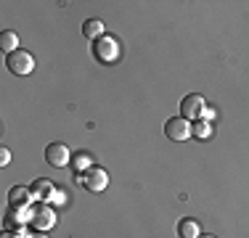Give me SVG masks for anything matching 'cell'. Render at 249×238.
Masks as SVG:
<instances>
[{
    "label": "cell",
    "instance_id": "6da1fadb",
    "mask_svg": "<svg viewBox=\"0 0 249 238\" xmlns=\"http://www.w3.org/2000/svg\"><path fill=\"white\" fill-rule=\"evenodd\" d=\"M74 183L82 186L85 190H90V193H104V190L109 188V172H106L104 167H90V170H85L82 175H77Z\"/></svg>",
    "mask_w": 249,
    "mask_h": 238
},
{
    "label": "cell",
    "instance_id": "7a4b0ae2",
    "mask_svg": "<svg viewBox=\"0 0 249 238\" xmlns=\"http://www.w3.org/2000/svg\"><path fill=\"white\" fill-rule=\"evenodd\" d=\"M122 56V48H120V40L111 37V34H104L93 43V58L101 64H114L117 58Z\"/></svg>",
    "mask_w": 249,
    "mask_h": 238
},
{
    "label": "cell",
    "instance_id": "3957f363",
    "mask_svg": "<svg viewBox=\"0 0 249 238\" xmlns=\"http://www.w3.org/2000/svg\"><path fill=\"white\" fill-rule=\"evenodd\" d=\"M5 67H8V71H14V74H19V77H24L29 74V71L35 69V58H32V53L29 51H14V53H8L5 56Z\"/></svg>",
    "mask_w": 249,
    "mask_h": 238
},
{
    "label": "cell",
    "instance_id": "277c9868",
    "mask_svg": "<svg viewBox=\"0 0 249 238\" xmlns=\"http://www.w3.org/2000/svg\"><path fill=\"white\" fill-rule=\"evenodd\" d=\"M56 222H58V217H56V212H53L51 204H37V206H32V222H29V225H32L37 233L51 230Z\"/></svg>",
    "mask_w": 249,
    "mask_h": 238
},
{
    "label": "cell",
    "instance_id": "5b68a950",
    "mask_svg": "<svg viewBox=\"0 0 249 238\" xmlns=\"http://www.w3.org/2000/svg\"><path fill=\"white\" fill-rule=\"evenodd\" d=\"M204 109H207V103H204V98H201L199 93H191V95H186V98L180 101V117L183 119H188V122H196V119L204 117Z\"/></svg>",
    "mask_w": 249,
    "mask_h": 238
},
{
    "label": "cell",
    "instance_id": "8992f818",
    "mask_svg": "<svg viewBox=\"0 0 249 238\" xmlns=\"http://www.w3.org/2000/svg\"><path fill=\"white\" fill-rule=\"evenodd\" d=\"M164 135H167L170 140H178V143L194 138L191 135V122L183 119V117H170L167 122H164Z\"/></svg>",
    "mask_w": 249,
    "mask_h": 238
},
{
    "label": "cell",
    "instance_id": "52a82bcc",
    "mask_svg": "<svg viewBox=\"0 0 249 238\" xmlns=\"http://www.w3.org/2000/svg\"><path fill=\"white\" fill-rule=\"evenodd\" d=\"M72 156L74 153L69 151L64 143H51L48 148H45V162H48L51 167H67V164H72Z\"/></svg>",
    "mask_w": 249,
    "mask_h": 238
},
{
    "label": "cell",
    "instance_id": "ba28073f",
    "mask_svg": "<svg viewBox=\"0 0 249 238\" xmlns=\"http://www.w3.org/2000/svg\"><path fill=\"white\" fill-rule=\"evenodd\" d=\"M35 201V193L29 186H14L8 190V204L14 206V209H29Z\"/></svg>",
    "mask_w": 249,
    "mask_h": 238
},
{
    "label": "cell",
    "instance_id": "9c48e42d",
    "mask_svg": "<svg viewBox=\"0 0 249 238\" xmlns=\"http://www.w3.org/2000/svg\"><path fill=\"white\" fill-rule=\"evenodd\" d=\"M29 188H32L35 201H37V204H53V196H56V186H53L51 180H45V177H37V180H35Z\"/></svg>",
    "mask_w": 249,
    "mask_h": 238
},
{
    "label": "cell",
    "instance_id": "30bf717a",
    "mask_svg": "<svg viewBox=\"0 0 249 238\" xmlns=\"http://www.w3.org/2000/svg\"><path fill=\"white\" fill-rule=\"evenodd\" d=\"M178 236H180V238H199L201 236L199 222H196V220H191V217H183L180 222H178Z\"/></svg>",
    "mask_w": 249,
    "mask_h": 238
},
{
    "label": "cell",
    "instance_id": "8fae6325",
    "mask_svg": "<svg viewBox=\"0 0 249 238\" xmlns=\"http://www.w3.org/2000/svg\"><path fill=\"white\" fill-rule=\"evenodd\" d=\"M82 34L96 43L98 37H104V21H101V19H88L85 24H82Z\"/></svg>",
    "mask_w": 249,
    "mask_h": 238
},
{
    "label": "cell",
    "instance_id": "7c38bea8",
    "mask_svg": "<svg viewBox=\"0 0 249 238\" xmlns=\"http://www.w3.org/2000/svg\"><path fill=\"white\" fill-rule=\"evenodd\" d=\"M0 48L5 51V56L14 51H19V34L11 32V29H5V32H0Z\"/></svg>",
    "mask_w": 249,
    "mask_h": 238
},
{
    "label": "cell",
    "instance_id": "4fadbf2b",
    "mask_svg": "<svg viewBox=\"0 0 249 238\" xmlns=\"http://www.w3.org/2000/svg\"><path fill=\"white\" fill-rule=\"evenodd\" d=\"M72 167H74V172H77V175H82L85 170H90V167H93L90 153H88V151H77L74 156H72Z\"/></svg>",
    "mask_w": 249,
    "mask_h": 238
},
{
    "label": "cell",
    "instance_id": "5bb4252c",
    "mask_svg": "<svg viewBox=\"0 0 249 238\" xmlns=\"http://www.w3.org/2000/svg\"><path fill=\"white\" fill-rule=\"evenodd\" d=\"M191 135H194V138H199V140L212 138V124L207 122V119H196V122L191 124Z\"/></svg>",
    "mask_w": 249,
    "mask_h": 238
},
{
    "label": "cell",
    "instance_id": "9a60e30c",
    "mask_svg": "<svg viewBox=\"0 0 249 238\" xmlns=\"http://www.w3.org/2000/svg\"><path fill=\"white\" fill-rule=\"evenodd\" d=\"M53 204H67V190L64 188H56V196H53Z\"/></svg>",
    "mask_w": 249,
    "mask_h": 238
},
{
    "label": "cell",
    "instance_id": "2e32d148",
    "mask_svg": "<svg viewBox=\"0 0 249 238\" xmlns=\"http://www.w3.org/2000/svg\"><path fill=\"white\" fill-rule=\"evenodd\" d=\"M8 162H11V151H8V148H5V146H3V148H0V164L5 167Z\"/></svg>",
    "mask_w": 249,
    "mask_h": 238
},
{
    "label": "cell",
    "instance_id": "e0dca14e",
    "mask_svg": "<svg viewBox=\"0 0 249 238\" xmlns=\"http://www.w3.org/2000/svg\"><path fill=\"white\" fill-rule=\"evenodd\" d=\"M201 119H207V122H210V119H215V109H212V106H207L204 109V117Z\"/></svg>",
    "mask_w": 249,
    "mask_h": 238
},
{
    "label": "cell",
    "instance_id": "ac0fdd59",
    "mask_svg": "<svg viewBox=\"0 0 249 238\" xmlns=\"http://www.w3.org/2000/svg\"><path fill=\"white\" fill-rule=\"evenodd\" d=\"M29 238H48V236H45V233H37V230H35V233L29 236Z\"/></svg>",
    "mask_w": 249,
    "mask_h": 238
},
{
    "label": "cell",
    "instance_id": "d6986e66",
    "mask_svg": "<svg viewBox=\"0 0 249 238\" xmlns=\"http://www.w3.org/2000/svg\"><path fill=\"white\" fill-rule=\"evenodd\" d=\"M0 238H16L14 233H3V236H0Z\"/></svg>",
    "mask_w": 249,
    "mask_h": 238
},
{
    "label": "cell",
    "instance_id": "ffe728a7",
    "mask_svg": "<svg viewBox=\"0 0 249 238\" xmlns=\"http://www.w3.org/2000/svg\"><path fill=\"white\" fill-rule=\"evenodd\" d=\"M199 238H217V236H210V233H207V236H199Z\"/></svg>",
    "mask_w": 249,
    "mask_h": 238
}]
</instances>
